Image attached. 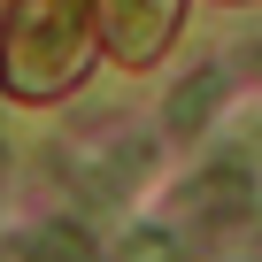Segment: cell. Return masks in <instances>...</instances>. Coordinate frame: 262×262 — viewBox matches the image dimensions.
Returning <instances> with one entry per match:
<instances>
[{"label":"cell","mask_w":262,"mask_h":262,"mask_svg":"<svg viewBox=\"0 0 262 262\" xmlns=\"http://www.w3.org/2000/svg\"><path fill=\"white\" fill-rule=\"evenodd\" d=\"M178 16H185V0H108V31H116V54H123V62H155V54L170 47Z\"/></svg>","instance_id":"obj_2"},{"label":"cell","mask_w":262,"mask_h":262,"mask_svg":"<svg viewBox=\"0 0 262 262\" xmlns=\"http://www.w3.org/2000/svg\"><path fill=\"white\" fill-rule=\"evenodd\" d=\"M93 47V0H8V39H0V85L16 100H54L85 77Z\"/></svg>","instance_id":"obj_1"},{"label":"cell","mask_w":262,"mask_h":262,"mask_svg":"<svg viewBox=\"0 0 262 262\" xmlns=\"http://www.w3.org/2000/svg\"><path fill=\"white\" fill-rule=\"evenodd\" d=\"M0 170H8V147H0Z\"/></svg>","instance_id":"obj_7"},{"label":"cell","mask_w":262,"mask_h":262,"mask_svg":"<svg viewBox=\"0 0 262 262\" xmlns=\"http://www.w3.org/2000/svg\"><path fill=\"white\" fill-rule=\"evenodd\" d=\"M247 201H254V178H247L239 162H208V170L185 178V193H178L185 216H247Z\"/></svg>","instance_id":"obj_3"},{"label":"cell","mask_w":262,"mask_h":262,"mask_svg":"<svg viewBox=\"0 0 262 262\" xmlns=\"http://www.w3.org/2000/svg\"><path fill=\"white\" fill-rule=\"evenodd\" d=\"M116 262H185V239H178V231H155V224H139V231H123Z\"/></svg>","instance_id":"obj_6"},{"label":"cell","mask_w":262,"mask_h":262,"mask_svg":"<svg viewBox=\"0 0 262 262\" xmlns=\"http://www.w3.org/2000/svg\"><path fill=\"white\" fill-rule=\"evenodd\" d=\"M24 262H93V239L77 224H39L24 239Z\"/></svg>","instance_id":"obj_4"},{"label":"cell","mask_w":262,"mask_h":262,"mask_svg":"<svg viewBox=\"0 0 262 262\" xmlns=\"http://www.w3.org/2000/svg\"><path fill=\"white\" fill-rule=\"evenodd\" d=\"M216 93H224V77H216V70H201L193 85H178V93H170V131H201V123H208V108H216Z\"/></svg>","instance_id":"obj_5"}]
</instances>
